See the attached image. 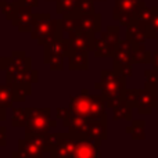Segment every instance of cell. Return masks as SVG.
Masks as SVG:
<instances>
[{"mask_svg":"<svg viewBox=\"0 0 158 158\" xmlns=\"http://www.w3.org/2000/svg\"><path fill=\"white\" fill-rule=\"evenodd\" d=\"M31 35L38 40L39 44H46L47 42L63 36V27L60 19H52L50 14H33V22Z\"/></svg>","mask_w":158,"mask_h":158,"instance_id":"1","label":"cell"},{"mask_svg":"<svg viewBox=\"0 0 158 158\" xmlns=\"http://www.w3.org/2000/svg\"><path fill=\"white\" fill-rule=\"evenodd\" d=\"M27 111V123L25 128V136L27 135H38L47 133L52 131V128L57 126V121L52 119V110L50 108H32L28 107Z\"/></svg>","mask_w":158,"mask_h":158,"instance_id":"2","label":"cell"},{"mask_svg":"<svg viewBox=\"0 0 158 158\" xmlns=\"http://www.w3.org/2000/svg\"><path fill=\"white\" fill-rule=\"evenodd\" d=\"M94 87L100 92L103 98L121 97V93L125 89V77L118 71H101V79Z\"/></svg>","mask_w":158,"mask_h":158,"instance_id":"3","label":"cell"},{"mask_svg":"<svg viewBox=\"0 0 158 158\" xmlns=\"http://www.w3.org/2000/svg\"><path fill=\"white\" fill-rule=\"evenodd\" d=\"M78 136L74 133H58V142L50 150L52 158H72Z\"/></svg>","mask_w":158,"mask_h":158,"instance_id":"4","label":"cell"},{"mask_svg":"<svg viewBox=\"0 0 158 158\" xmlns=\"http://www.w3.org/2000/svg\"><path fill=\"white\" fill-rule=\"evenodd\" d=\"M157 101H158L157 86H151V85L146 83L144 89H139V93H137V101H136L137 111L142 115L150 114L157 107Z\"/></svg>","mask_w":158,"mask_h":158,"instance_id":"5","label":"cell"},{"mask_svg":"<svg viewBox=\"0 0 158 158\" xmlns=\"http://www.w3.org/2000/svg\"><path fill=\"white\" fill-rule=\"evenodd\" d=\"M68 110L71 114L79 115V117L87 118L90 121V112H92V96L89 94V90L83 89L79 96L71 98Z\"/></svg>","mask_w":158,"mask_h":158,"instance_id":"6","label":"cell"},{"mask_svg":"<svg viewBox=\"0 0 158 158\" xmlns=\"http://www.w3.org/2000/svg\"><path fill=\"white\" fill-rule=\"evenodd\" d=\"M68 43L71 52H86L89 53L94 47V35L83 31H74L68 33Z\"/></svg>","mask_w":158,"mask_h":158,"instance_id":"7","label":"cell"},{"mask_svg":"<svg viewBox=\"0 0 158 158\" xmlns=\"http://www.w3.org/2000/svg\"><path fill=\"white\" fill-rule=\"evenodd\" d=\"M32 68V60L27 56L25 52H13L10 56V64L7 65L6 71V79L11 78L18 71Z\"/></svg>","mask_w":158,"mask_h":158,"instance_id":"8","label":"cell"},{"mask_svg":"<svg viewBox=\"0 0 158 158\" xmlns=\"http://www.w3.org/2000/svg\"><path fill=\"white\" fill-rule=\"evenodd\" d=\"M98 147H100V143H94L87 137L78 136L72 158H100Z\"/></svg>","mask_w":158,"mask_h":158,"instance_id":"9","label":"cell"},{"mask_svg":"<svg viewBox=\"0 0 158 158\" xmlns=\"http://www.w3.org/2000/svg\"><path fill=\"white\" fill-rule=\"evenodd\" d=\"M63 125H64V128H68L69 133H74V135H77V136H81V137H86L90 121L87 119V118L79 117V115H74L69 112L68 117L63 119Z\"/></svg>","mask_w":158,"mask_h":158,"instance_id":"10","label":"cell"},{"mask_svg":"<svg viewBox=\"0 0 158 158\" xmlns=\"http://www.w3.org/2000/svg\"><path fill=\"white\" fill-rule=\"evenodd\" d=\"M75 22H77V31H83L87 33H97L100 32V14L93 13L87 14V15L75 17Z\"/></svg>","mask_w":158,"mask_h":158,"instance_id":"11","label":"cell"},{"mask_svg":"<svg viewBox=\"0 0 158 158\" xmlns=\"http://www.w3.org/2000/svg\"><path fill=\"white\" fill-rule=\"evenodd\" d=\"M31 10H32V8L19 6L17 13H15V15H14L13 19H11L13 25H15V27L18 28L19 32H31V29H32L33 13Z\"/></svg>","mask_w":158,"mask_h":158,"instance_id":"12","label":"cell"},{"mask_svg":"<svg viewBox=\"0 0 158 158\" xmlns=\"http://www.w3.org/2000/svg\"><path fill=\"white\" fill-rule=\"evenodd\" d=\"M43 150L28 139L18 140V150L11 154L13 158H42Z\"/></svg>","mask_w":158,"mask_h":158,"instance_id":"13","label":"cell"},{"mask_svg":"<svg viewBox=\"0 0 158 158\" xmlns=\"http://www.w3.org/2000/svg\"><path fill=\"white\" fill-rule=\"evenodd\" d=\"M43 47H44L43 56H64V57H68L72 53L68 43V39L63 38V36L47 42L46 44H43Z\"/></svg>","mask_w":158,"mask_h":158,"instance_id":"14","label":"cell"},{"mask_svg":"<svg viewBox=\"0 0 158 158\" xmlns=\"http://www.w3.org/2000/svg\"><path fill=\"white\" fill-rule=\"evenodd\" d=\"M126 39H128L129 42H132V44L136 47L144 46L146 40L148 39L147 31H146V25L135 21L133 24L126 27Z\"/></svg>","mask_w":158,"mask_h":158,"instance_id":"15","label":"cell"},{"mask_svg":"<svg viewBox=\"0 0 158 158\" xmlns=\"http://www.w3.org/2000/svg\"><path fill=\"white\" fill-rule=\"evenodd\" d=\"M144 6H146V3L143 0H115L114 10L121 11V13H126L136 19L139 11Z\"/></svg>","mask_w":158,"mask_h":158,"instance_id":"16","label":"cell"},{"mask_svg":"<svg viewBox=\"0 0 158 158\" xmlns=\"http://www.w3.org/2000/svg\"><path fill=\"white\" fill-rule=\"evenodd\" d=\"M38 79H39L38 71H35V69H32V68H28V69H24V71H18L11 78L6 79V83L7 85H14V83L32 85V83H36Z\"/></svg>","mask_w":158,"mask_h":158,"instance_id":"17","label":"cell"},{"mask_svg":"<svg viewBox=\"0 0 158 158\" xmlns=\"http://www.w3.org/2000/svg\"><path fill=\"white\" fill-rule=\"evenodd\" d=\"M89 53L72 52L68 56V67L71 71H86L89 68Z\"/></svg>","mask_w":158,"mask_h":158,"instance_id":"18","label":"cell"},{"mask_svg":"<svg viewBox=\"0 0 158 158\" xmlns=\"http://www.w3.org/2000/svg\"><path fill=\"white\" fill-rule=\"evenodd\" d=\"M86 137L94 143H101L107 139V122H96L90 121Z\"/></svg>","mask_w":158,"mask_h":158,"instance_id":"19","label":"cell"},{"mask_svg":"<svg viewBox=\"0 0 158 158\" xmlns=\"http://www.w3.org/2000/svg\"><path fill=\"white\" fill-rule=\"evenodd\" d=\"M11 86V97L13 101H18V103H24L27 97L32 93V85H25V83H14Z\"/></svg>","mask_w":158,"mask_h":158,"instance_id":"20","label":"cell"},{"mask_svg":"<svg viewBox=\"0 0 158 158\" xmlns=\"http://www.w3.org/2000/svg\"><path fill=\"white\" fill-rule=\"evenodd\" d=\"M94 56L96 57H112L114 54V50H115V46L108 42L103 40L101 38L98 39H94Z\"/></svg>","mask_w":158,"mask_h":158,"instance_id":"21","label":"cell"},{"mask_svg":"<svg viewBox=\"0 0 158 158\" xmlns=\"http://www.w3.org/2000/svg\"><path fill=\"white\" fill-rule=\"evenodd\" d=\"M93 13H94V2L93 0H78L77 6L69 13V15L81 17V15H87V14H93Z\"/></svg>","mask_w":158,"mask_h":158,"instance_id":"22","label":"cell"},{"mask_svg":"<svg viewBox=\"0 0 158 158\" xmlns=\"http://www.w3.org/2000/svg\"><path fill=\"white\" fill-rule=\"evenodd\" d=\"M151 54L153 53L146 50L144 46H140V47H136L135 46L133 52H132V64L135 63H139V64H146V63H151Z\"/></svg>","mask_w":158,"mask_h":158,"instance_id":"23","label":"cell"},{"mask_svg":"<svg viewBox=\"0 0 158 158\" xmlns=\"http://www.w3.org/2000/svg\"><path fill=\"white\" fill-rule=\"evenodd\" d=\"M132 108L131 104H126L121 100L117 107H114V119H126L132 121Z\"/></svg>","mask_w":158,"mask_h":158,"instance_id":"24","label":"cell"},{"mask_svg":"<svg viewBox=\"0 0 158 158\" xmlns=\"http://www.w3.org/2000/svg\"><path fill=\"white\" fill-rule=\"evenodd\" d=\"M144 126H146V122L144 121H135L128 129L126 132L132 135L135 140H143L146 137V132H144Z\"/></svg>","mask_w":158,"mask_h":158,"instance_id":"25","label":"cell"},{"mask_svg":"<svg viewBox=\"0 0 158 158\" xmlns=\"http://www.w3.org/2000/svg\"><path fill=\"white\" fill-rule=\"evenodd\" d=\"M153 15L147 25H146V31H147V36L158 40V7H153Z\"/></svg>","mask_w":158,"mask_h":158,"instance_id":"26","label":"cell"},{"mask_svg":"<svg viewBox=\"0 0 158 158\" xmlns=\"http://www.w3.org/2000/svg\"><path fill=\"white\" fill-rule=\"evenodd\" d=\"M0 104H2L6 110L11 108L14 104L13 97H11V86L7 83L6 85L0 83Z\"/></svg>","mask_w":158,"mask_h":158,"instance_id":"27","label":"cell"},{"mask_svg":"<svg viewBox=\"0 0 158 158\" xmlns=\"http://www.w3.org/2000/svg\"><path fill=\"white\" fill-rule=\"evenodd\" d=\"M44 64L50 67L52 71H61L64 68V56H43Z\"/></svg>","mask_w":158,"mask_h":158,"instance_id":"28","label":"cell"},{"mask_svg":"<svg viewBox=\"0 0 158 158\" xmlns=\"http://www.w3.org/2000/svg\"><path fill=\"white\" fill-rule=\"evenodd\" d=\"M100 38L103 39V40L117 46V44L119 43V28L118 27H108L106 32L101 33Z\"/></svg>","mask_w":158,"mask_h":158,"instance_id":"29","label":"cell"},{"mask_svg":"<svg viewBox=\"0 0 158 158\" xmlns=\"http://www.w3.org/2000/svg\"><path fill=\"white\" fill-rule=\"evenodd\" d=\"M25 123H27V111H25V108H13V117H11L13 128L24 126Z\"/></svg>","mask_w":158,"mask_h":158,"instance_id":"30","label":"cell"},{"mask_svg":"<svg viewBox=\"0 0 158 158\" xmlns=\"http://www.w3.org/2000/svg\"><path fill=\"white\" fill-rule=\"evenodd\" d=\"M18 7H19V3L18 2H11V3L2 2V3H0V10L6 14L7 19H13V17L15 15Z\"/></svg>","mask_w":158,"mask_h":158,"instance_id":"31","label":"cell"},{"mask_svg":"<svg viewBox=\"0 0 158 158\" xmlns=\"http://www.w3.org/2000/svg\"><path fill=\"white\" fill-rule=\"evenodd\" d=\"M137 93H139V89H123V92L121 93V100L126 104H131L132 107L136 106L137 101Z\"/></svg>","mask_w":158,"mask_h":158,"instance_id":"32","label":"cell"},{"mask_svg":"<svg viewBox=\"0 0 158 158\" xmlns=\"http://www.w3.org/2000/svg\"><path fill=\"white\" fill-rule=\"evenodd\" d=\"M151 15H153V10L148 8L147 6H144V7H142V10L139 11V14H137L136 21L140 22V24H143V25H147L151 19Z\"/></svg>","mask_w":158,"mask_h":158,"instance_id":"33","label":"cell"},{"mask_svg":"<svg viewBox=\"0 0 158 158\" xmlns=\"http://www.w3.org/2000/svg\"><path fill=\"white\" fill-rule=\"evenodd\" d=\"M144 75H146V81H147L146 83L147 85H151V86H157L158 85V71L156 68L146 69Z\"/></svg>","mask_w":158,"mask_h":158,"instance_id":"34","label":"cell"},{"mask_svg":"<svg viewBox=\"0 0 158 158\" xmlns=\"http://www.w3.org/2000/svg\"><path fill=\"white\" fill-rule=\"evenodd\" d=\"M115 71H118L121 75H123V77H132V71H133V64L132 63H128V64H122V65H119L118 68H115Z\"/></svg>","mask_w":158,"mask_h":158,"instance_id":"35","label":"cell"},{"mask_svg":"<svg viewBox=\"0 0 158 158\" xmlns=\"http://www.w3.org/2000/svg\"><path fill=\"white\" fill-rule=\"evenodd\" d=\"M7 146V129L6 126H0V147Z\"/></svg>","mask_w":158,"mask_h":158,"instance_id":"36","label":"cell"},{"mask_svg":"<svg viewBox=\"0 0 158 158\" xmlns=\"http://www.w3.org/2000/svg\"><path fill=\"white\" fill-rule=\"evenodd\" d=\"M19 6H24V7L28 8H33V7H38L39 2L38 0H18Z\"/></svg>","mask_w":158,"mask_h":158,"instance_id":"37","label":"cell"},{"mask_svg":"<svg viewBox=\"0 0 158 158\" xmlns=\"http://www.w3.org/2000/svg\"><path fill=\"white\" fill-rule=\"evenodd\" d=\"M56 115H57V118H61V119L67 118L69 115L68 107H67V108H57V110H56Z\"/></svg>","mask_w":158,"mask_h":158,"instance_id":"38","label":"cell"},{"mask_svg":"<svg viewBox=\"0 0 158 158\" xmlns=\"http://www.w3.org/2000/svg\"><path fill=\"white\" fill-rule=\"evenodd\" d=\"M8 64H10V57H3L0 54V71H4Z\"/></svg>","mask_w":158,"mask_h":158,"instance_id":"39","label":"cell"},{"mask_svg":"<svg viewBox=\"0 0 158 158\" xmlns=\"http://www.w3.org/2000/svg\"><path fill=\"white\" fill-rule=\"evenodd\" d=\"M151 64H153V67L158 71V49L151 54Z\"/></svg>","mask_w":158,"mask_h":158,"instance_id":"40","label":"cell"},{"mask_svg":"<svg viewBox=\"0 0 158 158\" xmlns=\"http://www.w3.org/2000/svg\"><path fill=\"white\" fill-rule=\"evenodd\" d=\"M7 119V111H6V108L0 104V122H3V121Z\"/></svg>","mask_w":158,"mask_h":158,"instance_id":"41","label":"cell"},{"mask_svg":"<svg viewBox=\"0 0 158 158\" xmlns=\"http://www.w3.org/2000/svg\"><path fill=\"white\" fill-rule=\"evenodd\" d=\"M71 2H74V3H78V0H71Z\"/></svg>","mask_w":158,"mask_h":158,"instance_id":"42","label":"cell"},{"mask_svg":"<svg viewBox=\"0 0 158 158\" xmlns=\"http://www.w3.org/2000/svg\"><path fill=\"white\" fill-rule=\"evenodd\" d=\"M93 2H103V0H93Z\"/></svg>","mask_w":158,"mask_h":158,"instance_id":"43","label":"cell"},{"mask_svg":"<svg viewBox=\"0 0 158 158\" xmlns=\"http://www.w3.org/2000/svg\"><path fill=\"white\" fill-rule=\"evenodd\" d=\"M47 2H52V0H47Z\"/></svg>","mask_w":158,"mask_h":158,"instance_id":"44","label":"cell"}]
</instances>
